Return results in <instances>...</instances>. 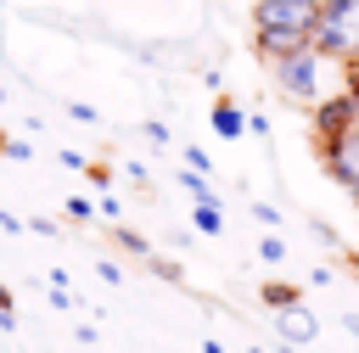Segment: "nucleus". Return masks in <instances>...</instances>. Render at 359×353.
<instances>
[{
	"label": "nucleus",
	"instance_id": "f257e3e1",
	"mask_svg": "<svg viewBox=\"0 0 359 353\" xmlns=\"http://www.w3.org/2000/svg\"><path fill=\"white\" fill-rule=\"evenodd\" d=\"M269 67H275L280 95H286V101H297V106H320L325 95H337V90H342V84H331V67H342V62L320 56L314 45H309V50H297V56H280V62H269Z\"/></svg>",
	"mask_w": 359,
	"mask_h": 353
},
{
	"label": "nucleus",
	"instance_id": "f03ea898",
	"mask_svg": "<svg viewBox=\"0 0 359 353\" xmlns=\"http://www.w3.org/2000/svg\"><path fill=\"white\" fill-rule=\"evenodd\" d=\"M309 45L331 62H359V0H320L314 11V28H309Z\"/></svg>",
	"mask_w": 359,
	"mask_h": 353
},
{
	"label": "nucleus",
	"instance_id": "7ed1b4c3",
	"mask_svg": "<svg viewBox=\"0 0 359 353\" xmlns=\"http://www.w3.org/2000/svg\"><path fill=\"white\" fill-rule=\"evenodd\" d=\"M314 0H258L252 6V28L258 34H309L314 28Z\"/></svg>",
	"mask_w": 359,
	"mask_h": 353
},
{
	"label": "nucleus",
	"instance_id": "20e7f679",
	"mask_svg": "<svg viewBox=\"0 0 359 353\" xmlns=\"http://www.w3.org/2000/svg\"><path fill=\"white\" fill-rule=\"evenodd\" d=\"M353 118H359V106H353V95H348V90L325 95V101L314 106V140H320V146H325V140H337V134H342Z\"/></svg>",
	"mask_w": 359,
	"mask_h": 353
},
{
	"label": "nucleus",
	"instance_id": "39448f33",
	"mask_svg": "<svg viewBox=\"0 0 359 353\" xmlns=\"http://www.w3.org/2000/svg\"><path fill=\"white\" fill-rule=\"evenodd\" d=\"M275 331H280V342H286V347H303V342H314V336H320V319H314V308L292 303V308H275Z\"/></svg>",
	"mask_w": 359,
	"mask_h": 353
},
{
	"label": "nucleus",
	"instance_id": "423d86ee",
	"mask_svg": "<svg viewBox=\"0 0 359 353\" xmlns=\"http://www.w3.org/2000/svg\"><path fill=\"white\" fill-rule=\"evenodd\" d=\"M213 134H224V140L247 134V112H241L230 95H219V101H213Z\"/></svg>",
	"mask_w": 359,
	"mask_h": 353
},
{
	"label": "nucleus",
	"instance_id": "0eeeda50",
	"mask_svg": "<svg viewBox=\"0 0 359 353\" xmlns=\"http://www.w3.org/2000/svg\"><path fill=\"white\" fill-rule=\"evenodd\" d=\"M191 224H196L202 235H224V213H219V202H196V213H191Z\"/></svg>",
	"mask_w": 359,
	"mask_h": 353
},
{
	"label": "nucleus",
	"instance_id": "6e6552de",
	"mask_svg": "<svg viewBox=\"0 0 359 353\" xmlns=\"http://www.w3.org/2000/svg\"><path fill=\"white\" fill-rule=\"evenodd\" d=\"M112 241H118L123 252H135V258H151V241H146L140 230H129V224H112Z\"/></svg>",
	"mask_w": 359,
	"mask_h": 353
},
{
	"label": "nucleus",
	"instance_id": "1a4fd4ad",
	"mask_svg": "<svg viewBox=\"0 0 359 353\" xmlns=\"http://www.w3.org/2000/svg\"><path fill=\"white\" fill-rule=\"evenodd\" d=\"M264 303H269V308H292V303H303V291L286 286V280H269V286H264Z\"/></svg>",
	"mask_w": 359,
	"mask_h": 353
},
{
	"label": "nucleus",
	"instance_id": "9d476101",
	"mask_svg": "<svg viewBox=\"0 0 359 353\" xmlns=\"http://www.w3.org/2000/svg\"><path fill=\"white\" fill-rule=\"evenodd\" d=\"M180 185H185L196 202H219V196H213V185H208V174H191V168H185V174H180Z\"/></svg>",
	"mask_w": 359,
	"mask_h": 353
},
{
	"label": "nucleus",
	"instance_id": "9b49d317",
	"mask_svg": "<svg viewBox=\"0 0 359 353\" xmlns=\"http://www.w3.org/2000/svg\"><path fill=\"white\" fill-rule=\"evenodd\" d=\"M258 258H264V263H280V258H286V241H280V235L269 230V235L258 241Z\"/></svg>",
	"mask_w": 359,
	"mask_h": 353
},
{
	"label": "nucleus",
	"instance_id": "f8f14e48",
	"mask_svg": "<svg viewBox=\"0 0 359 353\" xmlns=\"http://www.w3.org/2000/svg\"><path fill=\"white\" fill-rule=\"evenodd\" d=\"M185 168H191V174H208L213 162H208V151H202V146H185Z\"/></svg>",
	"mask_w": 359,
	"mask_h": 353
},
{
	"label": "nucleus",
	"instance_id": "ddd939ff",
	"mask_svg": "<svg viewBox=\"0 0 359 353\" xmlns=\"http://www.w3.org/2000/svg\"><path fill=\"white\" fill-rule=\"evenodd\" d=\"M252 219H258L264 230H275V224H280V207H269V202H252Z\"/></svg>",
	"mask_w": 359,
	"mask_h": 353
},
{
	"label": "nucleus",
	"instance_id": "4468645a",
	"mask_svg": "<svg viewBox=\"0 0 359 353\" xmlns=\"http://www.w3.org/2000/svg\"><path fill=\"white\" fill-rule=\"evenodd\" d=\"M67 118H79V123H95V118H101V112H95V106H90V101H67Z\"/></svg>",
	"mask_w": 359,
	"mask_h": 353
},
{
	"label": "nucleus",
	"instance_id": "2eb2a0df",
	"mask_svg": "<svg viewBox=\"0 0 359 353\" xmlns=\"http://www.w3.org/2000/svg\"><path fill=\"white\" fill-rule=\"evenodd\" d=\"M50 308H62V314H67V308H79V297H73L67 286H50Z\"/></svg>",
	"mask_w": 359,
	"mask_h": 353
},
{
	"label": "nucleus",
	"instance_id": "dca6fc26",
	"mask_svg": "<svg viewBox=\"0 0 359 353\" xmlns=\"http://www.w3.org/2000/svg\"><path fill=\"white\" fill-rule=\"evenodd\" d=\"M11 303H17V297H11V286H0V325H6V331L17 325V314H11Z\"/></svg>",
	"mask_w": 359,
	"mask_h": 353
},
{
	"label": "nucleus",
	"instance_id": "f3484780",
	"mask_svg": "<svg viewBox=\"0 0 359 353\" xmlns=\"http://www.w3.org/2000/svg\"><path fill=\"white\" fill-rule=\"evenodd\" d=\"M342 90H348V95H353V106H359V62H348V67H342Z\"/></svg>",
	"mask_w": 359,
	"mask_h": 353
},
{
	"label": "nucleus",
	"instance_id": "a211bd4d",
	"mask_svg": "<svg viewBox=\"0 0 359 353\" xmlns=\"http://www.w3.org/2000/svg\"><path fill=\"white\" fill-rule=\"evenodd\" d=\"M95 207H90V196H67V219H90Z\"/></svg>",
	"mask_w": 359,
	"mask_h": 353
},
{
	"label": "nucleus",
	"instance_id": "6ab92c4d",
	"mask_svg": "<svg viewBox=\"0 0 359 353\" xmlns=\"http://www.w3.org/2000/svg\"><path fill=\"white\" fill-rule=\"evenodd\" d=\"M151 263V275H163V280H180V263H168V258H146Z\"/></svg>",
	"mask_w": 359,
	"mask_h": 353
},
{
	"label": "nucleus",
	"instance_id": "aec40b11",
	"mask_svg": "<svg viewBox=\"0 0 359 353\" xmlns=\"http://www.w3.org/2000/svg\"><path fill=\"white\" fill-rule=\"evenodd\" d=\"M84 174H90V185H101V191H107V185H112V168H101V162H90V168H84Z\"/></svg>",
	"mask_w": 359,
	"mask_h": 353
},
{
	"label": "nucleus",
	"instance_id": "412c9836",
	"mask_svg": "<svg viewBox=\"0 0 359 353\" xmlns=\"http://www.w3.org/2000/svg\"><path fill=\"white\" fill-rule=\"evenodd\" d=\"M95 275H101L107 286H118V280H123V269H118V263H95Z\"/></svg>",
	"mask_w": 359,
	"mask_h": 353
},
{
	"label": "nucleus",
	"instance_id": "4be33fe9",
	"mask_svg": "<svg viewBox=\"0 0 359 353\" xmlns=\"http://www.w3.org/2000/svg\"><path fill=\"white\" fill-rule=\"evenodd\" d=\"M348 196H353V202H359V179H353V191H348Z\"/></svg>",
	"mask_w": 359,
	"mask_h": 353
},
{
	"label": "nucleus",
	"instance_id": "5701e85b",
	"mask_svg": "<svg viewBox=\"0 0 359 353\" xmlns=\"http://www.w3.org/2000/svg\"><path fill=\"white\" fill-rule=\"evenodd\" d=\"M247 353H269V347H247Z\"/></svg>",
	"mask_w": 359,
	"mask_h": 353
},
{
	"label": "nucleus",
	"instance_id": "b1692460",
	"mask_svg": "<svg viewBox=\"0 0 359 353\" xmlns=\"http://www.w3.org/2000/svg\"><path fill=\"white\" fill-rule=\"evenodd\" d=\"M314 6H320V0H314Z\"/></svg>",
	"mask_w": 359,
	"mask_h": 353
}]
</instances>
